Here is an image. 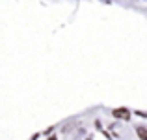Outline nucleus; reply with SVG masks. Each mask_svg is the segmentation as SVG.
Listing matches in <instances>:
<instances>
[{
	"instance_id": "obj_1",
	"label": "nucleus",
	"mask_w": 147,
	"mask_h": 140,
	"mask_svg": "<svg viewBox=\"0 0 147 140\" xmlns=\"http://www.w3.org/2000/svg\"><path fill=\"white\" fill-rule=\"evenodd\" d=\"M114 116H115V118H121V120H129L130 118L129 110H125V108H117V110H114Z\"/></svg>"
},
{
	"instance_id": "obj_2",
	"label": "nucleus",
	"mask_w": 147,
	"mask_h": 140,
	"mask_svg": "<svg viewBox=\"0 0 147 140\" xmlns=\"http://www.w3.org/2000/svg\"><path fill=\"white\" fill-rule=\"evenodd\" d=\"M138 133H140V138L142 140H147V131L145 129H142V127H140V129H138Z\"/></svg>"
}]
</instances>
